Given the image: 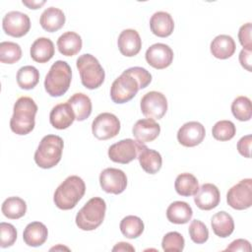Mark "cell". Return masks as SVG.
I'll return each instance as SVG.
<instances>
[{
	"label": "cell",
	"instance_id": "obj_1",
	"mask_svg": "<svg viewBox=\"0 0 252 252\" xmlns=\"http://www.w3.org/2000/svg\"><path fill=\"white\" fill-rule=\"evenodd\" d=\"M37 105L30 96L19 97L13 108L10 120V128L17 135H27L32 132L35 125Z\"/></svg>",
	"mask_w": 252,
	"mask_h": 252
},
{
	"label": "cell",
	"instance_id": "obj_2",
	"mask_svg": "<svg viewBox=\"0 0 252 252\" xmlns=\"http://www.w3.org/2000/svg\"><path fill=\"white\" fill-rule=\"evenodd\" d=\"M86 192L84 180L77 176H68L55 190L53 201L61 210H71L76 207Z\"/></svg>",
	"mask_w": 252,
	"mask_h": 252
},
{
	"label": "cell",
	"instance_id": "obj_3",
	"mask_svg": "<svg viewBox=\"0 0 252 252\" xmlns=\"http://www.w3.org/2000/svg\"><path fill=\"white\" fill-rule=\"evenodd\" d=\"M72 70L66 61L58 60L52 64L44 79V89L51 96L63 95L70 87Z\"/></svg>",
	"mask_w": 252,
	"mask_h": 252
},
{
	"label": "cell",
	"instance_id": "obj_4",
	"mask_svg": "<svg viewBox=\"0 0 252 252\" xmlns=\"http://www.w3.org/2000/svg\"><path fill=\"white\" fill-rule=\"evenodd\" d=\"M63 147L61 137L51 134L44 136L34 153L35 163L44 169L55 166L61 160Z\"/></svg>",
	"mask_w": 252,
	"mask_h": 252
},
{
	"label": "cell",
	"instance_id": "obj_5",
	"mask_svg": "<svg viewBox=\"0 0 252 252\" xmlns=\"http://www.w3.org/2000/svg\"><path fill=\"white\" fill-rule=\"evenodd\" d=\"M106 204L100 197L90 199L76 216V224L82 230H94L103 221L105 217Z\"/></svg>",
	"mask_w": 252,
	"mask_h": 252
},
{
	"label": "cell",
	"instance_id": "obj_6",
	"mask_svg": "<svg viewBox=\"0 0 252 252\" xmlns=\"http://www.w3.org/2000/svg\"><path fill=\"white\" fill-rule=\"evenodd\" d=\"M76 65L84 87L89 90H94L102 85L105 73L100 63L94 55L89 53L81 55L77 59Z\"/></svg>",
	"mask_w": 252,
	"mask_h": 252
},
{
	"label": "cell",
	"instance_id": "obj_7",
	"mask_svg": "<svg viewBox=\"0 0 252 252\" xmlns=\"http://www.w3.org/2000/svg\"><path fill=\"white\" fill-rule=\"evenodd\" d=\"M140 90L136 78L125 70L111 85L110 97L115 103H125L131 100Z\"/></svg>",
	"mask_w": 252,
	"mask_h": 252
},
{
	"label": "cell",
	"instance_id": "obj_8",
	"mask_svg": "<svg viewBox=\"0 0 252 252\" xmlns=\"http://www.w3.org/2000/svg\"><path fill=\"white\" fill-rule=\"evenodd\" d=\"M144 145L133 139H124L109 147L108 157L114 162L126 164L138 158Z\"/></svg>",
	"mask_w": 252,
	"mask_h": 252
},
{
	"label": "cell",
	"instance_id": "obj_9",
	"mask_svg": "<svg viewBox=\"0 0 252 252\" xmlns=\"http://www.w3.org/2000/svg\"><path fill=\"white\" fill-rule=\"evenodd\" d=\"M227 204L234 210H246L252 205V179L245 178L233 185L226 194Z\"/></svg>",
	"mask_w": 252,
	"mask_h": 252
},
{
	"label": "cell",
	"instance_id": "obj_10",
	"mask_svg": "<svg viewBox=\"0 0 252 252\" xmlns=\"http://www.w3.org/2000/svg\"><path fill=\"white\" fill-rule=\"evenodd\" d=\"M120 131V121L112 113L102 112L92 123V132L98 140H108L115 137Z\"/></svg>",
	"mask_w": 252,
	"mask_h": 252
},
{
	"label": "cell",
	"instance_id": "obj_11",
	"mask_svg": "<svg viewBox=\"0 0 252 252\" xmlns=\"http://www.w3.org/2000/svg\"><path fill=\"white\" fill-rule=\"evenodd\" d=\"M166 110V97L159 92H149L141 98V111L147 118L161 119Z\"/></svg>",
	"mask_w": 252,
	"mask_h": 252
},
{
	"label": "cell",
	"instance_id": "obj_12",
	"mask_svg": "<svg viewBox=\"0 0 252 252\" xmlns=\"http://www.w3.org/2000/svg\"><path fill=\"white\" fill-rule=\"evenodd\" d=\"M2 28L6 34L13 37H22L31 29V20L25 13L11 11L2 20Z\"/></svg>",
	"mask_w": 252,
	"mask_h": 252
},
{
	"label": "cell",
	"instance_id": "obj_13",
	"mask_svg": "<svg viewBox=\"0 0 252 252\" xmlns=\"http://www.w3.org/2000/svg\"><path fill=\"white\" fill-rule=\"evenodd\" d=\"M99 184L106 193L118 195L126 189L127 176L121 169L108 167L100 172Z\"/></svg>",
	"mask_w": 252,
	"mask_h": 252
},
{
	"label": "cell",
	"instance_id": "obj_14",
	"mask_svg": "<svg viewBox=\"0 0 252 252\" xmlns=\"http://www.w3.org/2000/svg\"><path fill=\"white\" fill-rule=\"evenodd\" d=\"M145 56L149 65L160 70L172 63L173 51L167 44L155 43L147 49Z\"/></svg>",
	"mask_w": 252,
	"mask_h": 252
},
{
	"label": "cell",
	"instance_id": "obj_15",
	"mask_svg": "<svg viewBox=\"0 0 252 252\" xmlns=\"http://www.w3.org/2000/svg\"><path fill=\"white\" fill-rule=\"evenodd\" d=\"M205 127L197 121H190L183 124L177 132V140L184 147H195L201 144L205 138Z\"/></svg>",
	"mask_w": 252,
	"mask_h": 252
},
{
	"label": "cell",
	"instance_id": "obj_16",
	"mask_svg": "<svg viewBox=\"0 0 252 252\" xmlns=\"http://www.w3.org/2000/svg\"><path fill=\"white\" fill-rule=\"evenodd\" d=\"M194 202L196 206L204 211L215 209L220 201V194L219 188L212 183H205L194 195Z\"/></svg>",
	"mask_w": 252,
	"mask_h": 252
},
{
	"label": "cell",
	"instance_id": "obj_17",
	"mask_svg": "<svg viewBox=\"0 0 252 252\" xmlns=\"http://www.w3.org/2000/svg\"><path fill=\"white\" fill-rule=\"evenodd\" d=\"M117 44L122 55L132 57L140 52L142 47V39L137 31L127 29L122 31L119 34Z\"/></svg>",
	"mask_w": 252,
	"mask_h": 252
},
{
	"label": "cell",
	"instance_id": "obj_18",
	"mask_svg": "<svg viewBox=\"0 0 252 252\" xmlns=\"http://www.w3.org/2000/svg\"><path fill=\"white\" fill-rule=\"evenodd\" d=\"M132 132L138 142L146 144L158 138L160 132V126L152 118L140 119L133 126Z\"/></svg>",
	"mask_w": 252,
	"mask_h": 252
},
{
	"label": "cell",
	"instance_id": "obj_19",
	"mask_svg": "<svg viewBox=\"0 0 252 252\" xmlns=\"http://www.w3.org/2000/svg\"><path fill=\"white\" fill-rule=\"evenodd\" d=\"M76 119L75 113L68 102L55 105L49 114L50 124L58 130L67 129Z\"/></svg>",
	"mask_w": 252,
	"mask_h": 252
},
{
	"label": "cell",
	"instance_id": "obj_20",
	"mask_svg": "<svg viewBox=\"0 0 252 252\" xmlns=\"http://www.w3.org/2000/svg\"><path fill=\"white\" fill-rule=\"evenodd\" d=\"M152 32L158 37L169 36L174 29V22L170 14L163 11L156 12L150 20Z\"/></svg>",
	"mask_w": 252,
	"mask_h": 252
},
{
	"label": "cell",
	"instance_id": "obj_21",
	"mask_svg": "<svg viewBox=\"0 0 252 252\" xmlns=\"http://www.w3.org/2000/svg\"><path fill=\"white\" fill-rule=\"evenodd\" d=\"M48 236L47 227L40 221H32L29 223L23 233L25 243L32 247L42 245Z\"/></svg>",
	"mask_w": 252,
	"mask_h": 252
},
{
	"label": "cell",
	"instance_id": "obj_22",
	"mask_svg": "<svg viewBox=\"0 0 252 252\" xmlns=\"http://www.w3.org/2000/svg\"><path fill=\"white\" fill-rule=\"evenodd\" d=\"M234 39L227 34H220L211 42V52L218 59H227L235 52Z\"/></svg>",
	"mask_w": 252,
	"mask_h": 252
},
{
	"label": "cell",
	"instance_id": "obj_23",
	"mask_svg": "<svg viewBox=\"0 0 252 252\" xmlns=\"http://www.w3.org/2000/svg\"><path fill=\"white\" fill-rule=\"evenodd\" d=\"M54 52V44L47 37L35 39L31 46V57L37 63H46L53 57Z\"/></svg>",
	"mask_w": 252,
	"mask_h": 252
},
{
	"label": "cell",
	"instance_id": "obj_24",
	"mask_svg": "<svg viewBox=\"0 0 252 252\" xmlns=\"http://www.w3.org/2000/svg\"><path fill=\"white\" fill-rule=\"evenodd\" d=\"M141 167L149 174L157 173L162 164V158L158 152L149 149L146 145L141 149L138 158Z\"/></svg>",
	"mask_w": 252,
	"mask_h": 252
},
{
	"label": "cell",
	"instance_id": "obj_25",
	"mask_svg": "<svg viewBox=\"0 0 252 252\" xmlns=\"http://www.w3.org/2000/svg\"><path fill=\"white\" fill-rule=\"evenodd\" d=\"M65 20V15L62 10L49 7L42 12L39 23L43 30L48 32H54L64 26Z\"/></svg>",
	"mask_w": 252,
	"mask_h": 252
},
{
	"label": "cell",
	"instance_id": "obj_26",
	"mask_svg": "<svg viewBox=\"0 0 252 252\" xmlns=\"http://www.w3.org/2000/svg\"><path fill=\"white\" fill-rule=\"evenodd\" d=\"M193 216L192 208L183 201H175L171 203L166 210L167 220L175 224L187 223Z\"/></svg>",
	"mask_w": 252,
	"mask_h": 252
},
{
	"label": "cell",
	"instance_id": "obj_27",
	"mask_svg": "<svg viewBox=\"0 0 252 252\" xmlns=\"http://www.w3.org/2000/svg\"><path fill=\"white\" fill-rule=\"evenodd\" d=\"M82 45V38L75 32H66L57 39L58 50L65 56L76 55L81 50Z\"/></svg>",
	"mask_w": 252,
	"mask_h": 252
},
{
	"label": "cell",
	"instance_id": "obj_28",
	"mask_svg": "<svg viewBox=\"0 0 252 252\" xmlns=\"http://www.w3.org/2000/svg\"><path fill=\"white\" fill-rule=\"evenodd\" d=\"M211 225L214 233L222 238L229 236L234 230L233 219L224 211L219 212L212 217Z\"/></svg>",
	"mask_w": 252,
	"mask_h": 252
},
{
	"label": "cell",
	"instance_id": "obj_29",
	"mask_svg": "<svg viewBox=\"0 0 252 252\" xmlns=\"http://www.w3.org/2000/svg\"><path fill=\"white\" fill-rule=\"evenodd\" d=\"M67 102L72 107L78 121L86 120L92 113V100L83 93L74 94Z\"/></svg>",
	"mask_w": 252,
	"mask_h": 252
},
{
	"label": "cell",
	"instance_id": "obj_30",
	"mask_svg": "<svg viewBox=\"0 0 252 252\" xmlns=\"http://www.w3.org/2000/svg\"><path fill=\"white\" fill-rule=\"evenodd\" d=\"M174 188L179 195L189 197L197 193L199 190V183L193 174L184 172L177 175L174 182Z\"/></svg>",
	"mask_w": 252,
	"mask_h": 252
},
{
	"label": "cell",
	"instance_id": "obj_31",
	"mask_svg": "<svg viewBox=\"0 0 252 252\" xmlns=\"http://www.w3.org/2000/svg\"><path fill=\"white\" fill-rule=\"evenodd\" d=\"M3 215L10 220H18L25 216L27 212V204L20 197L7 198L1 207Z\"/></svg>",
	"mask_w": 252,
	"mask_h": 252
},
{
	"label": "cell",
	"instance_id": "obj_32",
	"mask_svg": "<svg viewBox=\"0 0 252 252\" xmlns=\"http://www.w3.org/2000/svg\"><path fill=\"white\" fill-rule=\"evenodd\" d=\"M39 81L38 70L31 65L24 66L17 72V84L21 89L32 90Z\"/></svg>",
	"mask_w": 252,
	"mask_h": 252
},
{
	"label": "cell",
	"instance_id": "obj_33",
	"mask_svg": "<svg viewBox=\"0 0 252 252\" xmlns=\"http://www.w3.org/2000/svg\"><path fill=\"white\" fill-rule=\"evenodd\" d=\"M120 230L122 234L130 239L139 237L144 231L143 220L136 216H127L120 221Z\"/></svg>",
	"mask_w": 252,
	"mask_h": 252
},
{
	"label": "cell",
	"instance_id": "obj_34",
	"mask_svg": "<svg viewBox=\"0 0 252 252\" xmlns=\"http://www.w3.org/2000/svg\"><path fill=\"white\" fill-rule=\"evenodd\" d=\"M231 112L239 121H248L251 119L252 107L249 97L240 95L237 96L231 103Z\"/></svg>",
	"mask_w": 252,
	"mask_h": 252
},
{
	"label": "cell",
	"instance_id": "obj_35",
	"mask_svg": "<svg viewBox=\"0 0 252 252\" xmlns=\"http://www.w3.org/2000/svg\"><path fill=\"white\" fill-rule=\"evenodd\" d=\"M22 57L21 46L13 41H2L0 43V61L6 64H14Z\"/></svg>",
	"mask_w": 252,
	"mask_h": 252
},
{
	"label": "cell",
	"instance_id": "obj_36",
	"mask_svg": "<svg viewBox=\"0 0 252 252\" xmlns=\"http://www.w3.org/2000/svg\"><path fill=\"white\" fill-rule=\"evenodd\" d=\"M236 133V128L233 122L229 120L218 121L212 129L213 137L218 141L231 140Z\"/></svg>",
	"mask_w": 252,
	"mask_h": 252
},
{
	"label": "cell",
	"instance_id": "obj_37",
	"mask_svg": "<svg viewBox=\"0 0 252 252\" xmlns=\"http://www.w3.org/2000/svg\"><path fill=\"white\" fill-rule=\"evenodd\" d=\"M184 244L185 240L183 236L177 231H170L166 233L161 241V247L166 252L182 251L184 249Z\"/></svg>",
	"mask_w": 252,
	"mask_h": 252
},
{
	"label": "cell",
	"instance_id": "obj_38",
	"mask_svg": "<svg viewBox=\"0 0 252 252\" xmlns=\"http://www.w3.org/2000/svg\"><path fill=\"white\" fill-rule=\"evenodd\" d=\"M189 235L193 242L203 244L209 238V230L204 222L199 220H194L189 225Z\"/></svg>",
	"mask_w": 252,
	"mask_h": 252
},
{
	"label": "cell",
	"instance_id": "obj_39",
	"mask_svg": "<svg viewBox=\"0 0 252 252\" xmlns=\"http://www.w3.org/2000/svg\"><path fill=\"white\" fill-rule=\"evenodd\" d=\"M17 239V230L15 226L8 222L0 223V246L7 248L12 246Z\"/></svg>",
	"mask_w": 252,
	"mask_h": 252
},
{
	"label": "cell",
	"instance_id": "obj_40",
	"mask_svg": "<svg viewBox=\"0 0 252 252\" xmlns=\"http://www.w3.org/2000/svg\"><path fill=\"white\" fill-rule=\"evenodd\" d=\"M127 71L136 78V80L139 83L140 89L147 88L150 85V83L152 82V75L145 68H142V67H131V68H128Z\"/></svg>",
	"mask_w": 252,
	"mask_h": 252
},
{
	"label": "cell",
	"instance_id": "obj_41",
	"mask_svg": "<svg viewBox=\"0 0 252 252\" xmlns=\"http://www.w3.org/2000/svg\"><path fill=\"white\" fill-rule=\"evenodd\" d=\"M251 31H252V25H251V23H247V24L242 25L238 32L239 42L243 46V48L247 49V50H252Z\"/></svg>",
	"mask_w": 252,
	"mask_h": 252
},
{
	"label": "cell",
	"instance_id": "obj_42",
	"mask_svg": "<svg viewBox=\"0 0 252 252\" xmlns=\"http://www.w3.org/2000/svg\"><path fill=\"white\" fill-rule=\"evenodd\" d=\"M251 135H246L244 137H242L238 143H237V150L238 153L243 156L244 158H249L250 156V149H251Z\"/></svg>",
	"mask_w": 252,
	"mask_h": 252
},
{
	"label": "cell",
	"instance_id": "obj_43",
	"mask_svg": "<svg viewBox=\"0 0 252 252\" xmlns=\"http://www.w3.org/2000/svg\"><path fill=\"white\" fill-rule=\"evenodd\" d=\"M251 245L250 242L246 239H236L232 241L226 248L225 251H250Z\"/></svg>",
	"mask_w": 252,
	"mask_h": 252
},
{
	"label": "cell",
	"instance_id": "obj_44",
	"mask_svg": "<svg viewBox=\"0 0 252 252\" xmlns=\"http://www.w3.org/2000/svg\"><path fill=\"white\" fill-rule=\"evenodd\" d=\"M239 62L244 69L251 72V50L243 48L239 53Z\"/></svg>",
	"mask_w": 252,
	"mask_h": 252
},
{
	"label": "cell",
	"instance_id": "obj_45",
	"mask_svg": "<svg viewBox=\"0 0 252 252\" xmlns=\"http://www.w3.org/2000/svg\"><path fill=\"white\" fill-rule=\"evenodd\" d=\"M112 251H135V248L127 242H119L113 248Z\"/></svg>",
	"mask_w": 252,
	"mask_h": 252
},
{
	"label": "cell",
	"instance_id": "obj_46",
	"mask_svg": "<svg viewBox=\"0 0 252 252\" xmlns=\"http://www.w3.org/2000/svg\"><path fill=\"white\" fill-rule=\"evenodd\" d=\"M22 2H23V4L26 5L28 8L33 9V10L40 8V7L45 3L44 0H42V1H32V0H29V1H28V0H23Z\"/></svg>",
	"mask_w": 252,
	"mask_h": 252
}]
</instances>
